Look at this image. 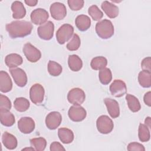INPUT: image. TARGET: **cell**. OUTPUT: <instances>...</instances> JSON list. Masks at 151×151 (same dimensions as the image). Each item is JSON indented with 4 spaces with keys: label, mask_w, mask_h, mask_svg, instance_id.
Listing matches in <instances>:
<instances>
[{
    "label": "cell",
    "mask_w": 151,
    "mask_h": 151,
    "mask_svg": "<svg viewBox=\"0 0 151 151\" xmlns=\"http://www.w3.org/2000/svg\"><path fill=\"white\" fill-rule=\"evenodd\" d=\"M5 28L11 38H22L31 34L32 25L27 21H14L6 24Z\"/></svg>",
    "instance_id": "6da1fadb"
},
{
    "label": "cell",
    "mask_w": 151,
    "mask_h": 151,
    "mask_svg": "<svg viewBox=\"0 0 151 151\" xmlns=\"http://www.w3.org/2000/svg\"><path fill=\"white\" fill-rule=\"evenodd\" d=\"M96 32L97 35L102 39H108L114 34V27L109 19H103L96 25Z\"/></svg>",
    "instance_id": "7a4b0ae2"
},
{
    "label": "cell",
    "mask_w": 151,
    "mask_h": 151,
    "mask_svg": "<svg viewBox=\"0 0 151 151\" xmlns=\"http://www.w3.org/2000/svg\"><path fill=\"white\" fill-rule=\"evenodd\" d=\"M73 33V27L70 24H64L57 31L56 39L60 44H64L71 38Z\"/></svg>",
    "instance_id": "3957f363"
},
{
    "label": "cell",
    "mask_w": 151,
    "mask_h": 151,
    "mask_svg": "<svg viewBox=\"0 0 151 151\" xmlns=\"http://www.w3.org/2000/svg\"><path fill=\"white\" fill-rule=\"evenodd\" d=\"M96 126L100 133L108 134L113 130L114 124L112 120L108 116L102 115L97 119Z\"/></svg>",
    "instance_id": "277c9868"
},
{
    "label": "cell",
    "mask_w": 151,
    "mask_h": 151,
    "mask_svg": "<svg viewBox=\"0 0 151 151\" xmlns=\"http://www.w3.org/2000/svg\"><path fill=\"white\" fill-rule=\"evenodd\" d=\"M44 94V87L38 83L34 84L29 90L30 99L35 104H40L43 101Z\"/></svg>",
    "instance_id": "5b68a950"
},
{
    "label": "cell",
    "mask_w": 151,
    "mask_h": 151,
    "mask_svg": "<svg viewBox=\"0 0 151 151\" xmlns=\"http://www.w3.org/2000/svg\"><path fill=\"white\" fill-rule=\"evenodd\" d=\"M22 50L27 59L31 63H36L41 57V51L29 42L24 45Z\"/></svg>",
    "instance_id": "8992f818"
},
{
    "label": "cell",
    "mask_w": 151,
    "mask_h": 151,
    "mask_svg": "<svg viewBox=\"0 0 151 151\" xmlns=\"http://www.w3.org/2000/svg\"><path fill=\"white\" fill-rule=\"evenodd\" d=\"M85 99V93L80 88H72L67 94L68 102L74 105H81L84 101Z\"/></svg>",
    "instance_id": "52a82bcc"
},
{
    "label": "cell",
    "mask_w": 151,
    "mask_h": 151,
    "mask_svg": "<svg viewBox=\"0 0 151 151\" xmlns=\"http://www.w3.org/2000/svg\"><path fill=\"white\" fill-rule=\"evenodd\" d=\"M68 115L72 121L79 122L86 117L87 112L80 105H74L70 107Z\"/></svg>",
    "instance_id": "ba28073f"
},
{
    "label": "cell",
    "mask_w": 151,
    "mask_h": 151,
    "mask_svg": "<svg viewBox=\"0 0 151 151\" xmlns=\"http://www.w3.org/2000/svg\"><path fill=\"white\" fill-rule=\"evenodd\" d=\"M54 25L52 22L48 21L40 25L37 29V33L40 38L44 40H50L53 37Z\"/></svg>",
    "instance_id": "9c48e42d"
},
{
    "label": "cell",
    "mask_w": 151,
    "mask_h": 151,
    "mask_svg": "<svg viewBox=\"0 0 151 151\" xmlns=\"http://www.w3.org/2000/svg\"><path fill=\"white\" fill-rule=\"evenodd\" d=\"M51 17L55 20H61L67 15L65 6L61 2H54L52 4L50 8Z\"/></svg>",
    "instance_id": "30bf717a"
},
{
    "label": "cell",
    "mask_w": 151,
    "mask_h": 151,
    "mask_svg": "<svg viewBox=\"0 0 151 151\" xmlns=\"http://www.w3.org/2000/svg\"><path fill=\"white\" fill-rule=\"evenodd\" d=\"M31 20L35 25H42L47 22L49 17L48 12L42 8H37L31 14Z\"/></svg>",
    "instance_id": "8fae6325"
},
{
    "label": "cell",
    "mask_w": 151,
    "mask_h": 151,
    "mask_svg": "<svg viewBox=\"0 0 151 151\" xmlns=\"http://www.w3.org/2000/svg\"><path fill=\"white\" fill-rule=\"evenodd\" d=\"M109 89L111 95L116 97H120L124 96L127 91L126 85L121 80H114L110 86Z\"/></svg>",
    "instance_id": "7c38bea8"
},
{
    "label": "cell",
    "mask_w": 151,
    "mask_h": 151,
    "mask_svg": "<svg viewBox=\"0 0 151 151\" xmlns=\"http://www.w3.org/2000/svg\"><path fill=\"white\" fill-rule=\"evenodd\" d=\"M10 73L15 84L21 87H24L27 83V76L25 72L20 68H11Z\"/></svg>",
    "instance_id": "4fadbf2b"
},
{
    "label": "cell",
    "mask_w": 151,
    "mask_h": 151,
    "mask_svg": "<svg viewBox=\"0 0 151 151\" xmlns=\"http://www.w3.org/2000/svg\"><path fill=\"white\" fill-rule=\"evenodd\" d=\"M34 120L29 117H21L18 122V127L20 132L24 134H29L35 129Z\"/></svg>",
    "instance_id": "5bb4252c"
},
{
    "label": "cell",
    "mask_w": 151,
    "mask_h": 151,
    "mask_svg": "<svg viewBox=\"0 0 151 151\" xmlns=\"http://www.w3.org/2000/svg\"><path fill=\"white\" fill-rule=\"evenodd\" d=\"M62 121L61 114L58 111H52L47 114L45 118L46 126L50 130L56 129Z\"/></svg>",
    "instance_id": "9a60e30c"
},
{
    "label": "cell",
    "mask_w": 151,
    "mask_h": 151,
    "mask_svg": "<svg viewBox=\"0 0 151 151\" xmlns=\"http://www.w3.org/2000/svg\"><path fill=\"white\" fill-rule=\"evenodd\" d=\"M104 102L110 116L113 119L118 117L120 115V108L118 102L110 98L104 99Z\"/></svg>",
    "instance_id": "2e32d148"
},
{
    "label": "cell",
    "mask_w": 151,
    "mask_h": 151,
    "mask_svg": "<svg viewBox=\"0 0 151 151\" xmlns=\"http://www.w3.org/2000/svg\"><path fill=\"white\" fill-rule=\"evenodd\" d=\"M12 83L9 74L4 71H0V90L2 93H8L12 90Z\"/></svg>",
    "instance_id": "e0dca14e"
},
{
    "label": "cell",
    "mask_w": 151,
    "mask_h": 151,
    "mask_svg": "<svg viewBox=\"0 0 151 151\" xmlns=\"http://www.w3.org/2000/svg\"><path fill=\"white\" fill-rule=\"evenodd\" d=\"M101 7L107 16L110 18H114L119 15V8L109 1H105L103 2Z\"/></svg>",
    "instance_id": "ac0fdd59"
},
{
    "label": "cell",
    "mask_w": 151,
    "mask_h": 151,
    "mask_svg": "<svg viewBox=\"0 0 151 151\" xmlns=\"http://www.w3.org/2000/svg\"><path fill=\"white\" fill-rule=\"evenodd\" d=\"M11 10L14 19L23 18L26 15L25 8L21 1H14L11 5Z\"/></svg>",
    "instance_id": "d6986e66"
},
{
    "label": "cell",
    "mask_w": 151,
    "mask_h": 151,
    "mask_svg": "<svg viewBox=\"0 0 151 151\" xmlns=\"http://www.w3.org/2000/svg\"><path fill=\"white\" fill-rule=\"evenodd\" d=\"M23 60L22 57L15 53H12L7 55L5 58L6 65L10 68H14L22 64Z\"/></svg>",
    "instance_id": "ffe728a7"
},
{
    "label": "cell",
    "mask_w": 151,
    "mask_h": 151,
    "mask_svg": "<svg viewBox=\"0 0 151 151\" xmlns=\"http://www.w3.org/2000/svg\"><path fill=\"white\" fill-rule=\"evenodd\" d=\"M2 142L4 146L9 150L15 149L18 145L17 138L12 134L5 132L2 136Z\"/></svg>",
    "instance_id": "44dd1931"
},
{
    "label": "cell",
    "mask_w": 151,
    "mask_h": 151,
    "mask_svg": "<svg viewBox=\"0 0 151 151\" xmlns=\"http://www.w3.org/2000/svg\"><path fill=\"white\" fill-rule=\"evenodd\" d=\"M77 28L81 31H87L91 26L90 18L86 15H78L75 19Z\"/></svg>",
    "instance_id": "7402d4cb"
},
{
    "label": "cell",
    "mask_w": 151,
    "mask_h": 151,
    "mask_svg": "<svg viewBox=\"0 0 151 151\" xmlns=\"http://www.w3.org/2000/svg\"><path fill=\"white\" fill-rule=\"evenodd\" d=\"M0 120L1 124L7 127L12 126L15 122L13 114L5 109H0Z\"/></svg>",
    "instance_id": "603a6c76"
},
{
    "label": "cell",
    "mask_w": 151,
    "mask_h": 151,
    "mask_svg": "<svg viewBox=\"0 0 151 151\" xmlns=\"http://www.w3.org/2000/svg\"><path fill=\"white\" fill-rule=\"evenodd\" d=\"M58 136L61 142L65 144L70 143L74 140L73 132L65 127H61L58 130Z\"/></svg>",
    "instance_id": "cb8c5ba5"
},
{
    "label": "cell",
    "mask_w": 151,
    "mask_h": 151,
    "mask_svg": "<svg viewBox=\"0 0 151 151\" xmlns=\"http://www.w3.org/2000/svg\"><path fill=\"white\" fill-rule=\"evenodd\" d=\"M68 64L71 70L73 71H78L83 67L81 59L76 54L70 55L68 59Z\"/></svg>",
    "instance_id": "d4e9b609"
},
{
    "label": "cell",
    "mask_w": 151,
    "mask_h": 151,
    "mask_svg": "<svg viewBox=\"0 0 151 151\" xmlns=\"http://www.w3.org/2000/svg\"><path fill=\"white\" fill-rule=\"evenodd\" d=\"M138 81L140 85L144 88H149L151 86V72L142 71L139 73Z\"/></svg>",
    "instance_id": "484cf974"
},
{
    "label": "cell",
    "mask_w": 151,
    "mask_h": 151,
    "mask_svg": "<svg viewBox=\"0 0 151 151\" xmlns=\"http://www.w3.org/2000/svg\"><path fill=\"white\" fill-rule=\"evenodd\" d=\"M107 64V59L102 56H98L93 58L90 63L91 67L94 70H101L106 68Z\"/></svg>",
    "instance_id": "4316f807"
},
{
    "label": "cell",
    "mask_w": 151,
    "mask_h": 151,
    "mask_svg": "<svg viewBox=\"0 0 151 151\" xmlns=\"http://www.w3.org/2000/svg\"><path fill=\"white\" fill-rule=\"evenodd\" d=\"M126 99L128 107L132 112H137L140 110L141 106L140 102L135 96L127 94L126 96Z\"/></svg>",
    "instance_id": "83f0119b"
},
{
    "label": "cell",
    "mask_w": 151,
    "mask_h": 151,
    "mask_svg": "<svg viewBox=\"0 0 151 151\" xmlns=\"http://www.w3.org/2000/svg\"><path fill=\"white\" fill-rule=\"evenodd\" d=\"M14 106L16 110L19 112H24L27 110L30 106L28 100L24 97H18L14 102Z\"/></svg>",
    "instance_id": "f1b7e54d"
},
{
    "label": "cell",
    "mask_w": 151,
    "mask_h": 151,
    "mask_svg": "<svg viewBox=\"0 0 151 151\" xmlns=\"http://www.w3.org/2000/svg\"><path fill=\"white\" fill-rule=\"evenodd\" d=\"M99 78L100 83L104 85H107L110 83L112 79V74L109 68H104L100 70Z\"/></svg>",
    "instance_id": "f546056e"
},
{
    "label": "cell",
    "mask_w": 151,
    "mask_h": 151,
    "mask_svg": "<svg viewBox=\"0 0 151 151\" xmlns=\"http://www.w3.org/2000/svg\"><path fill=\"white\" fill-rule=\"evenodd\" d=\"M138 136L139 140L142 142H148L150 138V130L147 126L140 123L139 126Z\"/></svg>",
    "instance_id": "4dcf8cb0"
},
{
    "label": "cell",
    "mask_w": 151,
    "mask_h": 151,
    "mask_svg": "<svg viewBox=\"0 0 151 151\" xmlns=\"http://www.w3.org/2000/svg\"><path fill=\"white\" fill-rule=\"evenodd\" d=\"M63 71L61 65L54 61H49L48 64V71L52 76H58Z\"/></svg>",
    "instance_id": "1f68e13d"
},
{
    "label": "cell",
    "mask_w": 151,
    "mask_h": 151,
    "mask_svg": "<svg viewBox=\"0 0 151 151\" xmlns=\"http://www.w3.org/2000/svg\"><path fill=\"white\" fill-rule=\"evenodd\" d=\"M31 145L34 147L35 150L42 151L44 150L47 146V141L43 137L33 138L30 140Z\"/></svg>",
    "instance_id": "d6a6232c"
},
{
    "label": "cell",
    "mask_w": 151,
    "mask_h": 151,
    "mask_svg": "<svg viewBox=\"0 0 151 151\" xmlns=\"http://www.w3.org/2000/svg\"><path fill=\"white\" fill-rule=\"evenodd\" d=\"M88 13L94 21H99L103 16V13L96 5H93L89 7Z\"/></svg>",
    "instance_id": "836d02e7"
},
{
    "label": "cell",
    "mask_w": 151,
    "mask_h": 151,
    "mask_svg": "<svg viewBox=\"0 0 151 151\" xmlns=\"http://www.w3.org/2000/svg\"><path fill=\"white\" fill-rule=\"evenodd\" d=\"M81 44V40L79 36L74 34L71 38V40L67 44V48L69 51H76L77 50Z\"/></svg>",
    "instance_id": "e575fe53"
},
{
    "label": "cell",
    "mask_w": 151,
    "mask_h": 151,
    "mask_svg": "<svg viewBox=\"0 0 151 151\" xmlns=\"http://www.w3.org/2000/svg\"><path fill=\"white\" fill-rule=\"evenodd\" d=\"M67 2L71 10L78 11L83 7L84 1L83 0H68Z\"/></svg>",
    "instance_id": "d590c367"
},
{
    "label": "cell",
    "mask_w": 151,
    "mask_h": 151,
    "mask_svg": "<svg viewBox=\"0 0 151 151\" xmlns=\"http://www.w3.org/2000/svg\"><path fill=\"white\" fill-rule=\"evenodd\" d=\"M11 109V102L8 97L0 94V109L9 110Z\"/></svg>",
    "instance_id": "8d00e7d4"
},
{
    "label": "cell",
    "mask_w": 151,
    "mask_h": 151,
    "mask_svg": "<svg viewBox=\"0 0 151 151\" xmlns=\"http://www.w3.org/2000/svg\"><path fill=\"white\" fill-rule=\"evenodd\" d=\"M127 149L129 151H145V147L140 143L137 142H132L130 143L127 147Z\"/></svg>",
    "instance_id": "74e56055"
},
{
    "label": "cell",
    "mask_w": 151,
    "mask_h": 151,
    "mask_svg": "<svg viewBox=\"0 0 151 151\" xmlns=\"http://www.w3.org/2000/svg\"><path fill=\"white\" fill-rule=\"evenodd\" d=\"M151 58L150 57L145 58L141 63V68L144 71H147L151 72V66H150Z\"/></svg>",
    "instance_id": "f35d334b"
},
{
    "label": "cell",
    "mask_w": 151,
    "mask_h": 151,
    "mask_svg": "<svg viewBox=\"0 0 151 151\" xmlns=\"http://www.w3.org/2000/svg\"><path fill=\"white\" fill-rule=\"evenodd\" d=\"M51 151H56V150H65V149L63 146L58 142H54L50 145V148Z\"/></svg>",
    "instance_id": "ab89813d"
},
{
    "label": "cell",
    "mask_w": 151,
    "mask_h": 151,
    "mask_svg": "<svg viewBox=\"0 0 151 151\" xmlns=\"http://www.w3.org/2000/svg\"><path fill=\"white\" fill-rule=\"evenodd\" d=\"M143 100L145 103L149 107L151 106V92L148 91L146 93H145L144 97H143Z\"/></svg>",
    "instance_id": "60d3db41"
},
{
    "label": "cell",
    "mask_w": 151,
    "mask_h": 151,
    "mask_svg": "<svg viewBox=\"0 0 151 151\" xmlns=\"http://www.w3.org/2000/svg\"><path fill=\"white\" fill-rule=\"evenodd\" d=\"M25 3L30 6H34L37 5L38 3V1L37 0H25Z\"/></svg>",
    "instance_id": "b9f144b4"
},
{
    "label": "cell",
    "mask_w": 151,
    "mask_h": 151,
    "mask_svg": "<svg viewBox=\"0 0 151 151\" xmlns=\"http://www.w3.org/2000/svg\"><path fill=\"white\" fill-rule=\"evenodd\" d=\"M145 125L146 126L148 127V128L150 129V127H151V120H150V117H147L145 119Z\"/></svg>",
    "instance_id": "7bdbcfd3"
},
{
    "label": "cell",
    "mask_w": 151,
    "mask_h": 151,
    "mask_svg": "<svg viewBox=\"0 0 151 151\" xmlns=\"http://www.w3.org/2000/svg\"><path fill=\"white\" fill-rule=\"evenodd\" d=\"M35 150V149H34L33 147H29V148H28V147H26V148H24V149H23L22 150Z\"/></svg>",
    "instance_id": "ee69618b"
}]
</instances>
